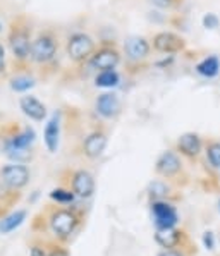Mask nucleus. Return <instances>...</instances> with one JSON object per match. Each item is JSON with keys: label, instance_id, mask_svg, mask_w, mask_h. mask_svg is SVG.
<instances>
[{"label": "nucleus", "instance_id": "5", "mask_svg": "<svg viewBox=\"0 0 220 256\" xmlns=\"http://www.w3.org/2000/svg\"><path fill=\"white\" fill-rule=\"evenodd\" d=\"M152 46L160 54H179L186 48V40L172 31H162L153 36Z\"/></svg>", "mask_w": 220, "mask_h": 256}, {"label": "nucleus", "instance_id": "6", "mask_svg": "<svg viewBox=\"0 0 220 256\" xmlns=\"http://www.w3.org/2000/svg\"><path fill=\"white\" fill-rule=\"evenodd\" d=\"M152 45L143 36H129L124 42V52L129 62H143L148 58Z\"/></svg>", "mask_w": 220, "mask_h": 256}, {"label": "nucleus", "instance_id": "25", "mask_svg": "<svg viewBox=\"0 0 220 256\" xmlns=\"http://www.w3.org/2000/svg\"><path fill=\"white\" fill-rule=\"evenodd\" d=\"M167 186H165L164 182H160V180H155V182L150 184V194L153 198H164L165 194H167Z\"/></svg>", "mask_w": 220, "mask_h": 256}, {"label": "nucleus", "instance_id": "30", "mask_svg": "<svg viewBox=\"0 0 220 256\" xmlns=\"http://www.w3.org/2000/svg\"><path fill=\"white\" fill-rule=\"evenodd\" d=\"M31 256H48V254H46V251L43 250V248L34 246L33 250H31Z\"/></svg>", "mask_w": 220, "mask_h": 256}, {"label": "nucleus", "instance_id": "13", "mask_svg": "<svg viewBox=\"0 0 220 256\" xmlns=\"http://www.w3.org/2000/svg\"><path fill=\"white\" fill-rule=\"evenodd\" d=\"M19 107H21L24 116L36 122H42L46 117V107L34 96H22L19 100Z\"/></svg>", "mask_w": 220, "mask_h": 256}, {"label": "nucleus", "instance_id": "34", "mask_svg": "<svg viewBox=\"0 0 220 256\" xmlns=\"http://www.w3.org/2000/svg\"><path fill=\"white\" fill-rule=\"evenodd\" d=\"M218 212H220V202H218Z\"/></svg>", "mask_w": 220, "mask_h": 256}, {"label": "nucleus", "instance_id": "9", "mask_svg": "<svg viewBox=\"0 0 220 256\" xmlns=\"http://www.w3.org/2000/svg\"><path fill=\"white\" fill-rule=\"evenodd\" d=\"M152 210H153V218H155V224L158 229L174 227L176 222H178V212H176V208L172 204L164 202H155Z\"/></svg>", "mask_w": 220, "mask_h": 256}, {"label": "nucleus", "instance_id": "26", "mask_svg": "<svg viewBox=\"0 0 220 256\" xmlns=\"http://www.w3.org/2000/svg\"><path fill=\"white\" fill-rule=\"evenodd\" d=\"M218 24H220V19L217 14L208 12L203 16V28H206V30H217Z\"/></svg>", "mask_w": 220, "mask_h": 256}, {"label": "nucleus", "instance_id": "21", "mask_svg": "<svg viewBox=\"0 0 220 256\" xmlns=\"http://www.w3.org/2000/svg\"><path fill=\"white\" fill-rule=\"evenodd\" d=\"M119 81H120V78H119V74L116 72V69L100 70L95 78V84L100 86V88H116V86L119 84Z\"/></svg>", "mask_w": 220, "mask_h": 256}, {"label": "nucleus", "instance_id": "31", "mask_svg": "<svg viewBox=\"0 0 220 256\" xmlns=\"http://www.w3.org/2000/svg\"><path fill=\"white\" fill-rule=\"evenodd\" d=\"M158 256H182L179 251H174V250H165L164 253H160Z\"/></svg>", "mask_w": 220, "mask_h": 256}, {"label": "nucleus", "instance_id": "14", "mask_svg": "<svg viewBox=\"0 0 220 256\" xmlns=\"http://www.w3.org/2000/svg\"><path fill=\"white\" fill-rule=\"evenodd\" d=\"M105 146H107V134L102 131H95L86 138L82 150H84L86 156H90V158H98V156L105 152Z\"/></svg>", "mask_w": 220, "mask_h": 256}, {"label": "nucleus", "instance_id": "33", "mask_svg": "<svg viewBox=\"0 0 220 256\" xmlns=\"http://www.w3.org/2000/svg\"><path fill=\"white\" fill-rule=\"evenodd\" d=\"M0 33H2V24H0Z\"/></svg>", "mask_w": 220, "mask_h": 256}, {"label": "nucleus", "instance_id": "27", "mask_svg": "<svg viewBox=\"0 0 220 256\" xmlns=\"http://www.w3.org/2000/svg\"><path fill=\"white\" fill-rule=\"evenodd\" d=\"M150 2L153 6L160 7V9H172V7H176L182 0H150Z\"/></svg>", "mask_w": 220, "mask_h": 256}, {"label": "nucleus", "instance_id": "28", "mask_svg": "<svg viewBox=\"0 0 220 256\" xmlns=\"http://www.w3.org/2000/svg\"><path fill=\"white\" fill-rule=\"evenodd\" d=\"M203 242H205V246L208 248V250H214V246H215L214 234H212V232H206L205 238H203Z\"/></svg>", "mask_w": 220, "mask_h": 256}, {"label": "nucleus", "instance_id": "4", "mask_svg": "<svg viewBox=\"0 0 220 256\" xmlns=\"http://www.w3.org/2000/svg\"><path fill=\"white\" fill-rule=\"evenodd\" d=\"M57 52V42L52 34L43 33L31 45V58L38 64H46L55 57Z\"/></svg>", "mask_w": 220, "mask_h": 256}, {"label": "nucleus", "instance_id": "29", "mask_svg": "<svg viewBox=\"0 0 220 256\" xmlns=\"http://www.w3.org/2000/svg\"><path fill=\"white\" fill-rule=\"evenodd\" d=\"M6 72V50H4L2 43H0V74Z\"/></svg>", "mask_w": 220, "mask_h": 256}, {"label": "nucleus", "instance_id": "12", "mask_svg": "<svg viewBox=\"0 0 220 256\" xmlns=\"http://www.w3.org/2000/svg\"><path fill=\"white\" fill-rule=\"evenodd\" d=\"M180 160L174 152H164L156 160V172L164 177H174L180 170Z\"/></svg>", "mask_w": 220, "mask_h": 256}, {"label": "nucleus", "instance_id": "1", "mask_svg": "<svg viewBox=\"0 0 220 256\" xmlns=\"http://www.w3.org/2000/svg\"><path fill=\"white\" fill-rule=\"evenodd\" d=\"M95 42L86 33H74L68 40V55L74 62H84L95 54Z\"/></svg>", "mask_w": 220, "mask_h": 256}, {"label": "nucleus", "instance_id": "2", "mask_svg": "<svg viewBox=\"0 0 220 256\" xmlns=\"http://www.w3.org/2000/svg\"><path fill=\"white\" fill-rule=\"evenodd\" d=\"M31 45L30 42V31L26 26H12L9 34V46L12 50L14 58L18 60H26L28 57H31Z\"/></svg>", "mask_w": 220, "mask_h": 256}, {"label": "nucleus", "instance_id": "7", "mask_svg": "<svg viewBox=\"0 0 220 256\" xmlns=\"http://www.w3.org/2000/svg\"><path fill=\"white\" fill-rule=\"evenodd\" d=\"M50 226H52L54 232L60 238H68L74 232L78 226V218L74 214H70L68 210H58L55 212L50 218Z\"/></svg>", "mask_w": 220, "mask_h": 256}, {"label": "nucleus", "instance_id": "20", "mask_svg": "<svg viewBox=\"0 0 220 256\" xmlns=\"http://www.w3.org/2000/svg\"><path fill=\"white\" fill-rule=\"evenodd\" d=\"M24 218H26V212L24 210L14 212V214H10L9 216H6V218L0 222V232H2V234L12 232L14 229H18V227L21 226L22 222H24Z\"/></svg>", "mask_w": 220, "mask_h": 256}, {"label": "nucleus", "instance_id": "10", "mask_svg": "<svg viewBox=\"0 0 220 256\" xmlns=\"http://www.w3.org/2000/svg\"><path fill=\"white\" fill-rule=\"evenodd\" d=\"M95 108L105 119H114L120 112V100L116 93H102L96 98Z\"/></svg>", "mask_w": 220, "mask_h": 256}, {"label": "nucleus", "instance_id": "32", "mask_svg": "<svg viewBox=\"0 0 220 256\" xmlns=\"http://www.w3.org/2000/svg\"><path fill=\"white\" fill-rule=\"evenodd\" d=\"M50 256H68V253H64V251H55V253H52Z\"/></svg>", "mask_w": 220, "mask_h": 256}, {"label": "nucleus", "instance_id": "11", "mask_svg": "<svg viewBox=\"0 0 220 256\" xmlns=\"http://www.w3.org/2000/svg\"><path fill=\"white\" fill-rule=\"evenodd\" d=\"M72 191L80 198H90L95 192V180L92 174L86 170H78L72 176Z\"/></svg>", "mask_w": 220, "mask_h": 256}, {"label": "nucleus", "instance_id": "16", "mask_svg": "<svg viewBox=\"0 0 220 256\" xmlns=\"http://www.w3.org/2000/svg\"><path fill=\"white\" fill-rule=\"evenodd\" d=\"M43 138H45V144H46V148H48V152H52V153L57 152L58 138H60V117H58V114H54L52 119L48 120Z\"/></svg>", "mask_w": 220, "mask_h": 256}, {"label": "nucleus", "instance_id": "19", "mask_svg": "<svg viewBox=\"0 0 220 256\" xmlns=\"http://www.w3.org/2000/svg\"><path fill=\"white\" fill-rule=\"evenodd\" d=\"M155 239L160 246L164 248H174L176 244L179 242V232L174 230L172 227H164V229H158L155 234Z\"/></svg>", "mask_w": 220, "mask_h": 256}, {"label": "nucleus", "instance_id": "8", "mask_svg": "<svg viewBox=\"0 0 220 256\" xmlns=\"http://www.w3.org/2000/svg\"><path fill=\"white\" fill-rule=\"evenodd\" d=\"M0 177H2L4 184H7L9 188L19 189L26 186L28 180H30V170L24 165H7V167L2 168Z\"/></svg>", "mask_w": 220, "mask_h": 256}, {"label": "nucleus", "instance_id": "18", "mask_svg": "<svg viewBox=\"0 0 220 256\" xmlns=\"http://www.w3.org/2000/svg\"><path fill=\"white\" fill-rule=\"evenodd\" d=\"M34 141V131L31 128H26L22 132L16 134L7 141L6 144V150L9 148H30V144Z\"/></svg>", "mask_w": 220, "mask_h": 256}, {"label": "nucleus", "instance_id": "17", "mask_svg": "<svg viewBox=\"0 0 220 256\" xmlns=\"http://www.w3.org/2000/svg\"><path fill=\"white\" fill-rule=\"evenodd\" d=\"M196 72L202 74L203 78H215L220 72V60L215 55H210V57H205L202 62L196 64Z\"/></svg>", "mask_w": 220, "mask_h": 256}, {"label": "nucleus", "instance_id": "24", "mask_svg": "<svg viewBox=\"0 0 220 256\" xmlns=\"http://www.w3.org/2000/svg\"><path fill=\"white\" fill-rule=\"evenodd\" d=\"M50 198L55 200V202H58V203H72L74 192L66 191V189H54V191L50 192Z\"/></svg>", "mask_w": 220, "mask_h": 256}, {"label": "nucleus", "instance_id": "3", "mask_svg": "<svg viewBox=\"0 0 220 256\" xmlns=\"http://www.w3.org/2000/svg\"><path fill=\"white\" fill-rule=\"evenodd\" d=\"M120 62V52L116 48L114 45H104L98 50H95V54L90 58V64L93 69L100 70H114L119 66Z\"/></svg>", "mask_w": 220, "mask_h": 256}, {"label": "nucleus", "instance_id": "23", "mask_svg": "<svg viewBox=\"0 0 220 256\" xmlns=\"http://www.w3.org/2000/svg\"><path fill=\"white\" fill-rule=\"evenodd\" d=\"M206 158L208 162L220 170V143H212L206 148Z\"/></svg>", "mask_w": 220, "mask_h": 256}, {"label": "nucleus", "instance_id": "15", "mask_svg": "<svg viewBox=\"0 0 220 256\" xmlns=\"http://www.w3.org/2000/svg\"><path fill=\"white\" fill-rule=\"evenodd\" d=\"M202 138L198 134H194V132H186V134H182L179 138L178 141V148L179 152L182 153V155L190 156V158H194V156L200 155V152H202Z\"/></svg>", "mask_w": 220, "mask_h": 256}, {"label": "nucleus", "instance_id": "22", "mask_svg": "<svg viewBox=\"0 0 220 256\" xmlns=\"http://www.w3.org/2000/svg\"><path fill=\"white\" fill-rule=\"evenodd\" d=\"M34 86V80L30 76H16L10 80V88L12 92H18V93H22V92H28L30 88Z\"/></svg>", "mask_w": 220, "mask_h": 256}]
</instances>
